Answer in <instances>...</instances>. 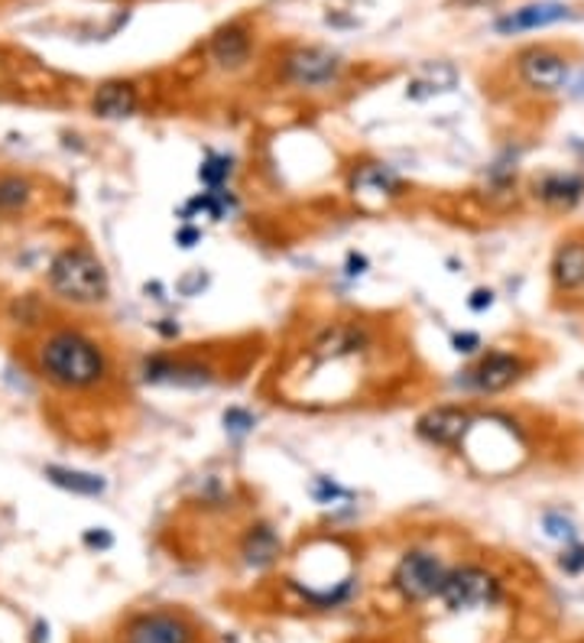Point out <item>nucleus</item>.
I'll return each instance as SVG.
<instances>
[{
    "instance_id": "f257e3e1",
    "label": "nucleus",
    "mask_w": 584,
    "mask_h": 643,
    "mask_svg": "<svg viewBox=\"0 0 584 643\" xmlns=\"http://www.w3.org/2000/svg\"><path fill=\"white\" fill-rule=\"evenodd\" d=\"M39 374L62 391H88L104 381V351L82 332H55L36 351Z\"/></svg>"
},
{
    "instance_id": "f03ea898",
    "label": "nucleus",
    "mask_w": 584,
    "mask_h": 643,
    "mask_svg": "<svg viewBox=\"0 0 584 643\" xmlns=\"http://www.w3.org/2000/svg\"><path fill=\"white\" fill-rule=\"evenodd\" d=\"M49 289L69 302L95 306L108 299L111 280H108L104 263L88 247H65L49 263Z\"/></svg>"
},
{
    "instance_id": "7ed1b4c3",
    "label": "nucleus",
    "mask_w": 584,
    "mask_h": 643,
    "mask_svg": "<svg viewBox=\"0 0 584 643\" xmlns=\"http://www.w3.org/2000/svg\"><path fill=\"white\" fill-rule=\"evenodd\" d=\"M438 598L451 615H468V611L494 608L504 598V585L494 572H487L481 566H461V569L448 572Z\"/></svg>"
},
{
    "instance_id": "20e7f679",
    "label": "nucleus",
    "mask_w": 584,
    "mask_h": 643,
    "mask_svg": "<svg viewBox=\"0 0 584 643\" xmlns=\"http://www.w3.org/2000/svg\"><path fill=\"white\" fill-rule=\"evenodd\" d=\"M448 572L451 569L435 553H428V549H409L396 562V569H393V589H396V595L402 602L422 605V602L442 595Z\"/></svg>"
},
{
    "instance_id": "39448f33",
    "label": "nucleus",
    "mask_w": 584,
    "mask_h": 643,
    "mask_svg": "<svg viewBox=\"0 0 584 643\" xmlns=\"http://www.w3.org/2000/svg\"><path fill=\"white\" fill-rule=\"evenodd\" d=\"M345 72V59L325 46H299L283 59V78L306 91L332 88Z\"/></svg>"
},
{
    "instance_id": "423d86ee",
    "label": "nucleus",
    "mask_w": 584,
    "mask_h": 643,
    "mask_svg": "<svg viewBox=\"0 0 584 643\" xmlns=\"http://www.w3.org/2000/svg\"><path fill=\"white\" fill-rule=\"evenodd\" d=\"M517 72L526 88L539 95H556L572 78V62L552 46H530L517 55Z\"/></svg>"
},
{
    "instance_id": "0eeeda50",
    "label": "nucleus",
    "mask_w": 584,
    "mask_h": 643,
    "mask_svg": "<svg viewBox=\"0 0 584 643\" xmlns=\"http://www.w3.org/2000/svg\"><path fill=\"white\" fill-rule=\"evenodd\" d=\"M526 374V361L513 351H487L474 368L464 371L461 384L474 394H504Z\"/></svg>"
},
{
    "instance_id": "6e6552de",
    "label": "nucleus",
    "mask_w": 584,
    "mask_h": 643,
    "mask_svg": "<svg viewBox=\"0 0 584 643\" xmlns=\"http://www.w3.org/2000/svg\"><path fill=\"white\" fill-rule=\"evenodd\" d=\"M471 426H474V413L468 407L445 404V407H432L428 413L415 420V435L435 448H458L464 445Z\"/></svg>"
},
{
    "instance_id": "1a4fd4ad",
    "label": "nucleus",
    "mask_w": 584,
    "mask_h": 643,
    "mask_svg": "<svg viewBox=\"0 0 584 643\" xmlns=\"http://www.w3.org/2000/svg\"><path fill=\"white\" fill-rule=\"evenodd\" d=\"M572 20V7L559 3V0H536V3H523L504 16H497L494 29L500 36H517V33H533V29H546L556 23Z\"/></svg>"
},
{
    "instance_id": "9d476101",
    "label": "nucleus",
    "mask_w": 584,
    "mask_h": 643,
    "mask_svg": "<svg viewBox=\"0 0 584 643\" xmlns=\"http://www.w3.org/2000/svg\"><path fill=\"white\" fill-rule=\"evenodd\" d=\"M371 345V332L358 322H338L328 325L315 342H312V358L328 364V361H341V358H355Z\"/></svg>"
},
{
    "instance_id": "9b49d317",
    "label": "nucleus",
    "mask_w": 584,
    "mask_h": 643,
    "mask_svg": "<svg viewBox=\"0 0 584 643\" xmlns=\"http://www.w3.org/2000/svg\"><path fill=\"white\" fill-rule=\"evenodd\" d=\"M250 52H253V33H250L244 23H227V26H221V29L211 36V42H208L211 62H214L218 69H224V72L244 69L247 59H250Z\"/></svg>"
},
{
    "instance_id": "f8f14e48",
    "label": "nucleus",
    "mask_w": 584,
    "mask_h": 643,
    "mask_svg": "<svg viewBox=\"0 0 584 643\" xmlns=\"http://www.w3.org/2000/svg\"><path fill=\"white\" fill-rule=\"evenodd\" d=\"M144 378L150 384H170V387H204L214 381L211 368L198 361H173V358H150L144 364Z\"/></svg>"
},
{
    "instance_id": "ddd939ff",
    "label": "nucleus",
    "mask_w": 584,
    "mask_h": 643,
    "mask_svg": "<svg viewBox=\"0 0 584 643\" xmlns=\"http://www.w3.org/2000/svg\"><path fill=\"white\" fill-rule=\"evenodd\" d=\"M124 643H192V631L176 615H144L127 628Z\"/></svg>"
},
{
    "instance_id": "4468645a",
    "label": "nucleus",
    "mask_w": 584,
    "mask_h": 643,
    "mask_svg": "<svg viewBox=\"0 0 584 643\" xmlns=\"http://www.w3.org/2000/svg\"><path fill=\"white\" fill-rule=\"evenodd\" d=\"M536 199L549 209H575L584 199L582 173H546L536 186Z\"/></svg>"
},
{
    "instance_id": "2eb2a0df",
    "label": "nucleus",
    "mask_w": 584,
    "mask_h": 643,
    "mask_svg": "<svg viewBox=\"0 0 584 643\" xmlns=\"http://www.w3.org/2000/svg\"><path fill=\"white\" fill-rule=\"evenodd\" d=\"M137 88L131 82H104L95 98H91V108L98 118L104 121H121V118H131L137 111Z\"/></svg>"
},
{
    "instance_id": "dca6fc26",
    "label": "nucleus",
    "mask_w": 584,
    "mask_h": 643,
    "mask_svg": "<svg viewBox=\"0 0 584 643\" xmlns=\"http://www.w3.org/2000/svg\"><path fill=\"white\" fill-rule=\"evenodd\" d=\"M552 283L566 293L584 286V240H562L552 254Z\"/></svg>"
},
{
    "instance_id": "f3484780",
    "label": "nucleus",
    "mask_w": 584,
    "mask_h": 643,
    "mask_svg": "<svg viewBox=\"0 0 584 643\" xmlns=\"http://www.w3.org/2000/svg\"><path fill=\"white\" fill-rule=\"evenodd\" d=\"M402 193V180L389 170V166H381V163H371V166H361L355 173V196L368 199V196H381V199H393Z\"/></svg>"
},
{
    "instance_id": "a211bd4d",
    "label": "nucleus",
    "mask_w": 584,
    "mask_h": 643,
    "mask_svg": "<svg viewBox=\"0 0 584 643\" xmlns=\"http://www.w3.org/2000/svg\"><path fill=\"white\" fill-rule=\"evenodd\" d=\"M279 549H283V543H279V536H276V530H273L270 523H257V527H250V533L244 536V559H247L253 569H263V566L276 562Z\"/></svg>"
},
{
    "instance_id": "6ab92c4d",
    "label": "nucleus",
    "mask_w": 584,
    "mask_h": 643,
    "mask_svg": "<svg viewBox=\"0 0 584 643\" xmlns=\"http://www.w3.org/2000/svg\"><path fill=\"white\" fill-rule=\"evenodd\" d=\"M46 478L72 494H85V497H95L104 491V481L98 474H88V471H72V468H59V465H49L46 468Z\"/></svg>"
},
{
    "instance_id": "aec40b11",
    "label": "nucleus",
    "mask_w": 584,
    "mask_h": 643,
    "mask_svg": "<svg viewBox=\"0 0 584 643\" xmlns=\"http://www.w3.org/2000/svg\"><path fill=\"white\" fill-rule=\"evenodd\" d=\"M198 180L208 186V189H224V183L231 180V160L227 157H218V153H208L201 170H198Z\"/></svg>"
},
{
    "instance_id": "412c9836",
    "label": "nucleus",
    "mask_w": 584,
    "mask_h": 643,
    "mask_svg": "<svg viewBox=\"0 0 584 643\" xmlns=\"http://www.w3.org/2000/svg\"><path fill=\"white\" fill-rule=\"evenodd\" d=\"M543 530H546V536L562 540L566 546H569V543H579L575 523H572L569 517H562V514H546V517H543Z\"/></svg>"
},
{
    "instance_id": "4be33fe9",
    "label": "nucleus",
    "mask_w": 584,
    "mask_h": 643,
    "mask_svg": "<svg viewBox=\"0 0 584 643\" xmlns=\"http://www.w3.org/2000/svg\"><path fill=\"white\" fill-rule=\"evenodd\" d=\"M221 423H224V429L231 435H247V432H253V426H257V417L247 413L244 407H227L224 417H221Z\"/></svg>"
},
{
    "instance_id": "5701e85b",
    "label": "nucleus",
    "mask_w": 584,
    "mask_h": 643,
    "mask_svg": "<svg viewBox=\"0 0 584 643\" xmlns=\"http://www.w3.org/2000/svg\"><path fill=\"white\" fill-rule=\"evenodd\" d=\"M559 566H562L569 576H582L584 572V546L582 543H569V546H566V553H562V559H559Z\"/></svg>"
},
{
    "instance_id": "b1692460",
    "label": "nucleus",
    "mask_w": 584,
    "mask_h": 643,
    "mask_svg": "<svg viewBox=\"0 0 584 643\" xmlns=\"http://www.w3.org/2000/svg\"><path fill=\"white\" fill-rule=\"evenodd\" d=\"M312 494H315V500H319V504H335L338 497H348V491H345V487H338L332 478H319V481H315V487H312Z\"/></svg>"
},
{
    "instance_id": "393cba45",
    "label": "nucleus",
    "mask_w": 584,
    "mask_h": 643,
    "mask_svg": "<svg viewBox=\"0 0 584 643\" xmlns=\"http://www.w3.org/2000/svg\"><path fill=\"white\" fill-rule=\"evenodd\" d=\"M451 345H455L458 355H474V351L481 348V338H477L474 332H461V335L451 338Z\"/></svg>"
},
{
    "instance_id": "a878e982",
    "label": "nucleus",
    "mask_w": 584,
    "mask_h": 643,
    "mask_svg": "<svg viewBox=\"0 0 584 643\" xmlns=\"http://www.w3.org/2000/svg\"><path fill=\"white\" fill-rule=\"evenodd\" d=\"M468 306H471L474 312H484V309L494 306V293H490V289H474L471 299H468Z\"/></svg>"
},
{
    "instance_id": "bb28decb",
    "label": "nucleus",
    "mask_w": 584,
    "mask_h": 643,
    "mask_svg": "<svg viewBox=\"0 0 584 643\" xmlns=\"http://www.w3.org/2000/svg\"><path fill=\"white\" fill-rule=\"evenodd\" d=\"M368 267H371V263H368V257H364V254H355V250L348 254V276H364V273H368Z\"/></svg>"
},
{
    "instance_id": "cd10ccee",
    "label": "nucleus",
    "mask_w": 584,
    "mask_h": 643,
    "mask_svg": "<svg viewBox=\"0 0 584 643\" xmlns=\"http://www.w3.org/2000/svg\"><path fill=\"white\" fill-rule=\"evenodd\" d=\"M198 237H201V234H198V231H195V227H183V231H179V237H176V240H179V244H183V247H192L195 240H198Z\"/></svg>"
},
{
    "instance_id": "c85d7f7f",
    "label": "nucleus",
    "mask_w": 584,
    "mask_h": 643,
    "mask_svg": "<svg viewBox=\"0 0 584 643\" xmlns=\"http://www.w3.org/2000/svg\"><path fill=\"white\" fill-rule=\"evenodd\" d=\"M0 214H7V209H3V199H0Z\"/></svg>"
}]
</instances>
